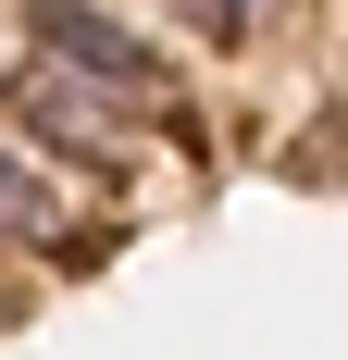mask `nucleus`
Listing matches in <instances>:
<instances>
[{"instance_id":"nucleus-1","label":"nucleus","mask_w":348,"mask_h":360,"mask_svg":"<svg viewBox=\"0 0 348 360\" xmlns=\"http://www.w3.org/2000/svg\"><path fill=\"white\" fill-rule=\"evenodd\" d=\"M50 63H63V75H100V87H125V100H162V50H137V37L112 25V13H87V0L50 13Z\"/></svg>"},{"instance_id":"nucleus-2","label":"nucleus","mask_w":348,"mask_h":360,"mask_svg":"<svg viewBox=\"0 0 348 360\" xmlns=\"http://www.w3.org/2000/svg\"><path fill=\"white\" fill-rule=\"evenodd\" d=\"M0 224H37V186L13 174V162H0Z\"/></svg>"},{"instance_id":"nucleus-3","label":"nucleus","mask_w":348,"mask_h":360,"mask_svg":"<svg viewBox=\"0 0 348 360\" xmlns=\"http://www.w3.org/2000/svg\"><path fill=\"white\" fill-rule=\"evenodd\" d=\"M249 13H274V0H199V25H224V37H237Z\"/></svg>"}]
</instances>
